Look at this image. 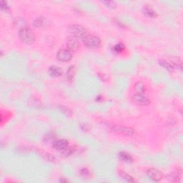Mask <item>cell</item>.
Wrapping results in <instances>:
<instances>
[{
	"label": "cell",
	"instance_id": "obj_11",
	"mask_svg": "<svg viewBox=\"0 0 183 183\" xmlns=\"http://www.w3.org/2000/svg\"><path fill=\"white\" fill-rule=\"evenodd\" d=\"M48 74H50L51 77H59L62 75L63 72L62 69L59 67H57V66H52V67L49 68Z\"/></svg>",
	"mask_w": 183,
	"mask_h": 183
},
{
	"label": "cell",
	"instance_id": "obj_13",
	"mask_svg": "<svg viewBox=\"0 0 183 183\" xmlns=\"http://www.w3.org/2000/svg\"><path fill=\"white\" fill-rule=\"evenodd\" d=\"M181 177H182V171L181 170H177V171L170 173L167 177L172 182H179L180 180Z\"/></svg>",
	"mask_w": 183,
	"mask_h": 183
},
{
	"label": "cell",
	"instance_id": "obj_4",
	"mask_svg": "<svg viewBox=\"0 0 183 183\" xmlns=\"http://www.w3.org/2000/svg\"><path fill=\"white\" fill-rule=\"evenodd\" d=\"M57 58L59 61L67 62L72 59V53L68 49H61L57 52Z\"/></svg>",
	"mask_w": 183,
	"mask_h": 183
},
{
	"label": "cell",
	"instance_id": "obj_26",
	"mask_svg": "<svg viewBox=\"0 0 183 183\" xmlns=\"http://www.w3.org/2000/svg\"><path fill=\"white\" fill-rule=\"evenodd\" d=\"M0 8H1V9L3 10V11L7 12L9 9V6L8 5L7 2H6L5 1H2L1 5H0Z\"/></svg>",
	"mask_w": 183,
	"mask_h": 183
},
{
	"label": "cell",
	"instance_id": "obj_15",
	"mask_svg": "<svg viewBox=\"0 0 183 183\" xmlns=\"http://www.w3.org/2000/svg\"><path fill=\"white\" fill-rule=\"evenodd\" d=\"M118 157L120 159L125 162H129L133 161V157L126 152H120L119 153Z\"/></svg>",
	"mask_w": 183,
	"mask_h": 183
},
{
	"label": "cell",
	"instance_id": "obj_18",
	"mask_svg": "<svg viewBox=\"0 0 183 183\" xmlns=\"http://www.w3.org/2000/svg\"><path fill=\"white\" fill-rule=\"evenodd\" d=\"M14 23L17 27H20V29L23 28V27H27L26 21H25L24 19H22L21 17L15 18V20H14Z\"/></svg>",
	"mask_w": 183,
	"mask_h": 183
},
{
	"label": "cell",
	"instance_id": "obj_5",
	"mask_svg": "<svg viewBox=\"0 0 183 183\" xmlns=\"http://www.w3.org/2000/svg\"><path fill=\"white\" fill-rule=\"evenodd\" d=\"M147 174H148L149 177L151 180L155 181V182L160 181L163 177V174L161 171H159V170L156 169V168H150V169L147 170Z\"/></svg>",
	"mask_w": 183,
	"mask_h": 183
},
{
	"label": "cell",
	"instance_id": "obj_19",
	"mask_svg": "<svg viewBox=\"0 0 183 183\" xmlns=\"http://www.w3.org/2000/svg\"><path fill=\"white\" fill-rule=\"evenodd\" d=\"M74 70H75V67L73 65L68 67V69L67 71V79L68 81H72L73 80L74 77Z\"/></svg>",
	"mask_w": 183,
	"mask_h": 183
},
{
	"label": "cell",
	"instance_id": "obj_16",
	"mask_svg": "<svg viewBox=\"0 0 183 183\" xmlns=\"http://www.w3.org/2000/svg\"><path fill=\"white\" fill-rule=\"evenodd\" d=\"M159 65H161L162 67L165 68L166 69H167L168 71H173V70L175 69L174 67V66L172 65L171 63L165 60V59H160L159 61Z\"/></svg>",
	"mask_w": 183,
	"mask_h": 183
},
{
	"label": "cell",
	"instance_id": "obj_21",
	"mask_svg": "<svg viewBox=\"0 0 183 183\" xmlns=\"http://www.w3.org/2000/svg\"><path fill=\"white\" fill-rule=\"evenodd\" d=\"M125 50V45L122 43H118L113 47V51L115 53H120Z\"/></svg>",
	"mask_w": 183,
	"mask_h": 183
},
{
	"label": "cell",
	"instance_id": "obj_2",
	"mask_svg": "<svg viewBox=\"0 0 183 183\" xmlns=\"http://www.w3.org/2000/svg\"><path fill=\"white\" fill-rule=\"evenodd\" d=\"M82 40L84 45L90 49H96L101 44V39L95 35H87Z\"/></svg>",
	"mask_w": 183,
	"mask_h": 183
},
{
	"label": "cell",
	"instance_id": "obj_10",
	"mask_svg": "<svg viewBox=\"0 0 183 183\" xmlns=\"http://www.w3.org/2000/svg\"><path fill=\"white\" fill-rule=\"evenodd\" d=\"M49 24L48 20L44 17H38L34 20L33 24L34 26L37 27V28H44L47 27Z\"/></svg>",
	"mask_w": 183,
	"mask_h": 183
},
{
	"label": "cell",
	"instance_id": "obj_20",
	"mask_svg": "<svg viewBox=\"0 0 183 183\" xmlns=\"http://www.w3.org/2000/svg\"><path fill=\"white\" fill-rule=\"evenodd\" d=\"M80 174L83 178H89L91 176V172L88 168L84 167L80 170Z\"/></svg>",
	"mask_w": 183,
	"mask_h": 183
},
{
	"label": "cell",
	"instance_id": "obj_9",
	"mask_svg": "<svg viewBox=\"0 0 183 183\" xmlns=\"http://www.w3.org/2000/svg\"><path fill=\"white\" fill-rule=\"evenodd\" d=\"M113 129V131L115 132V133L122 134V135H128V136L133 135L134 133H135L132 128L124 127V126H114L113 129Z\"/></svg>",
	"mask_w": 183,
	"mask_h": 183
},
{
	"label": "cell",
	"instance_id": "obj_25",
	"mask_svg": "<svg viewBox=\"0 0 183 183\" xmlns=\"http://www.w3.org/2000/svg\"><path fill=\"white\" fill-rule=\"evenodd\" d=\"M42 156H43L44 159H46L48 161H54L55 159L54 157L51 154H49V153H45V152L42 153Z\"/></svg>",
	"mask_w": 183,
	"mask_h": 183
},
{
	"label": "cell",
	"instance_id": "obj_14",
	"mask_svg": "<svg viewBox=\"0 0 183 183\" xmlns=\"http://www.w3.org/2000/svg\"><path fill=\"white\" fill-rule=\"evenodd\" d=\"M134 90L136 94H143L145 92V85L143 82H137L134 85Z\"/></svg>",
	"mask_w": 183,
	"mask_h": 183
},
{
	"label": "cell",
	"instance_id": "obj_23",
	"mask_svg": "<svg viewBox=\"0 0 183 183\" xmlns=\"http://www.w3.org/2000/svg\"><path fill=\"white\" fill-rule=\"evenodd\" d=\"M102 3L104 4L106 7H109V8H112V9H114V8L116 7L117 4L116 2H114L113 1H103Z\"/></svg>",
	"mask_w": 183,
	"mask_h": 183
},
{
	"label": "cell",
	"instance_id": "obj_12",
	"mask_svg": "<svg viewBox=\"0 0 183 183\" xmlns=\"http://www.w3.org/2000/svg\"><path fill=\"white\" fill-rule=\"evenodd\" d=\"M142 12L145 14L147 17L150 18H155L157 16V12L152 9V7H150V5H145L142 9Z\"/></svg>",
	"mask_w": 183,
	"mask_h": 183
},
{
	"label": "cell",
	"instance_id": "obj_3",
	"mask_svg": "<svg viewBox=\"0 0 183 183\" xmlns=\"http://www.w3.org/2000/svg\"><path fill=\"white\" fill-rule=\"evenodd\" d=\"M69 32L72 37L83 39L87 35V30L84 27L80 24H72L69 27Z\"/></svg>",
	"mask_w": 183,
	"mask_h": 183
},
{
	"label": "cell",
	"instance_id": "obj_8",
	"mask_svg": "<svg viewBox=\"0 0 183 183\" xmlns=\"http://www.w3.org/2000/svg\"><path fill=\"white\" fill-rule=\"evenodd\" d=\"M52 145L55 150L63 151L69 147V143H68V141L67 140L60 139L55 140V141L53 142Z\"/></svg>",
	"mask_w": 183,
	"mask_h": 183
},
{
	"label": "cell",
	"instance_id": "obj_7",
	"mask_svg": "<svg viewBox=\"0 0 183 183\" xmlns=\"http://www.w3.org/2000/svg\"><path fill=\"white\" fill-rule=\"evenodd\" d=\"M80 48V42L74 37H70L67 41V49L71 52H76Z\"/></svg>",
	"mask_w": 183,
	"mask_h": 183
},
{
	"label": "cell",
	"instance_id": "obj_1",
	"mask_svg": "<svg viewBox=\"0 0 183 183\" xmlns=\"http://www.w3.org/2000/svg\"><path fill=\"white\" fill-rule=\"evenodd\" d=\"M18 35L21 41L27 44H32L35 40V34L27 27L19 29Z\"/></svg>",
	"mask_w": 183,
	"mask_h": 183
},
{
	"label": "cell",
	"instance_id": "obj_24",
	"mask_svg": "<svg viewBox=\"0 0 183 183\" xmlns=\"http://www.w3.org/2000/svg\"><path fill=\"white\" fill-rule=\"evenodd\" d=\"M59 108H60L61 111L64 114H67V115H71V114H72L71 110H70L69 108L67 107H65V106H60Z\"/></svg>",
	"mask_w": 183,
	"mask_h": 183
},
{
	"label": "cell",
	"instance_id": "obj_6",
	"mask_svg": "<svg viewBox=\"0 0 183 183\" xmlns=\"http://www.w3.org/2000/svg\"><path fill=\"white\" fill-rule=\"evenodd\" d=\"M133 100L138 105L142 106H147L150 103V100L143 94H135L133 95Z\"/></svg>",
	"mask_w": 183,
	"mask_h": 183
},
{
	"label": "cell",
	"instance_id": "obj_22",
	"mask_svg": "<svg viewBox=\"0 0 183 183\" xmlns=\"http://www.w3.org/2000/svg\"><path fill=\"white\" fill-rule=\"evenodd\" d=\"M172 65L174 66V67H180V69L182 68V61L181 59L179 58V57H176V58H174L172 60Z\"/></svg>",
	"mask_w": 183,
	"mask_h": 183
},
{
	"label": "cell",
	"instance_id": "obj_27",
	"mask_svg": "<svg viewBox=\"0 0 183 183\" xmlns=\"http://www.w3.org/2000/svg\"><path fill=\"white\" fill-rule=\"evenodd\" d=\"M54 136L52 135V133H50L48 134V135H47L45 137H44V141L45 142H51L52 141L53 139H54Z\"/></svg>",
	"mask_w": 183,
	"mask_h": 183
},
{
	"label": "cell",
	"instance_id": "obj_28",
	"mask_svg": "<svg viewBox=\"0 0 183 183\" xmlns=\"http://www.w3.org/2000/svg\"><path fill=\"white\" fill-rule=\"evenodd\" d=\"M59 182H67V180H65V179L62 178V179H60V180H59Z\"/></svg>",
	"mask_w": 183,
	"mask_h": 183
},
{
	"label": "cell",
	"instance_id": "obj_17",
	"mask_svg": "<svg viewBox=\"0 0 183 183\" xmlns=\"http://www.w3.org/2000/svg\"><path fill=\"white\" fill-rule=\"evenodd\" d=\"M119 174H120V176L123 179V180H126L127 182H135V180L134 179L133 177L129 175V174L126 173V172H125L123 171H120L119 172Z\"/></svg>",
	"mask_w": 183,
	"mask_h": 183
}]
</instances>
